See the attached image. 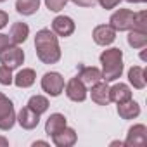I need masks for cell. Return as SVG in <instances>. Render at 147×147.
<instances>
[{
	"mask_svg": "<svg viewBox=\"0 0 147 147\" xmlns=\"http://www.w3.org/2000/svg\"><path fill=\"white\" fill-rule=\"evenodd\" d=\"M67 2H69V0H45V5H47L49 11L59 12V11H62V9L66 7Z\"/></svg>",
	"mask_w": 147,
	"mask_h": 147,
	"instance_id": "484cf974",
	"label": "cell"
},
{
	"mask_svg": "<svg viewBox=\"0 0 147 147\" xmlns=\"http://www.w3.org/2000/svg\"><path fill=\"white\" fill-rule=\"evenodd\" d=\"M118 114H119V118H123V119H133V118H137L138 114H140V106L135 102V100H126V102H121V104H118Z\"/></svg>",
	"mask_w": 147,
	"mask_h": 147,
	"instance_id": "d6986e66",
	"label": "cell"
},
{
	"mask_svg": "<svg viewBox=\"0 0 147 147\" xmlns=\"http://www.w3.org/2000/svg\"><path fill=\"white\" fill-rule=\"evenodd\" d=\"M71 2L78 7H94L97 4V0H71Z\"/></svg>",
	"mask_w": 147,
	"mask_h": 147,
	"instance_id": "83f0119b",
	"label": "cell"
},
{
	"mask_svg": "<svg viewBox=\"0 0 147 147\" xmlns=\"http://www.w3.org/2000/svg\"><path fill=\"white\" fill-rule=\"evenodd\" d=\"M100 64H102V80L104 82H116L123 73V50L121 49H107L100 54Z\"/></svg>",
	"mask_w": 147,
	"mask_h": 147,
	"instance_id": "7a4b0ae2",
	"label": "cell"
},
{
	"mask_svg": "<svg viewBox=\"0 0 147 147\" xmlns=\"http://www.w3.org/2000/svg\"><path fill=\"white\" fill-rule=\"evenodd\" d=\"M92 38H94V42H95L97 45L107 47V45H111V43L116 40V31H114L109 24H99V26L94 28Z\"/></svg>",
	"mask_w": 147,
	"mask_h": 147,
	"instance_id": "9c48e42d",
	"label": "cell"
},
{
	"mask_svg": "<svg viewBox=\"0 0 147 147\" xmlns=\"http://www.w3.org/2000/svg\"><path fill=\"white\" fill-rule=\"evenodd\" d=\"M40 85H42V90L47 95L59 97L62 94V90H64V78L57 71H49V73H45V75L42 76Z\"/></svg>",
	"mask_w": 147,
	"mask_h": 147,
	"instance_id": "3957f363",
	"label": "cell"
},
{
	"mask_svg": "<svg viewBox=\"0 0 147 147\" xmlns=\"http://www.w3.org/2000/svg\"><path fill=\"white\" fill-rule=\"evenodd\" d=\"M24 62V52L19 45H9L4 52H0V64L9 69H18Z\"/></svg>",
	"mask_w": 147,
	"mask_h": 147,
	"instance_id": "8992f818",
	"label": "cell"
},
{
	"mask_svg": "<svg viewBox=\"0 0 147 147\" xmlns=\"http://www.w3.org/2000/svg\"><path fill=\"white\" fill-rule=\"evenodd\" d=\"M16 125V111L14 104L9 97L0 92V130L7 131Z\"/></svg>",
	"mask_w": 147,
	"mask_h": 147,
	"instance_id": "277c9868",
	"label": "cell"
},
{
	"mask_svg": "<svg viewBox=\"0 0 147 147\" xmlns=\"http://www.w3.org/2000/svg\"><path fill=\"white\" fill-rule=\"evenodd\" d=\"M131 30L147 31V12H145V11L135 12V21H133V28H131Z\"/></svg>",
	"mask_w": 147,
	"mask_h": 147,
	"instance_id": "cb8c5ba5",
	"label": "cell"
},
{
	"mask_svg": "<svg viewBox=\"0 0 147 147\" xmlns=\"http://www.w3.org/2000/svg\"><path fill=\"white\" fill-rule=\"evenodd\" d=\"M30 36V26L26 23H14L11 26V33H9V38H11V43L12 45H21L26 42V38Z\"/></svg>",
	"mask_w": 147,
	"mask_h": 147,
	"instance_id": "9a60e30c",
	"label": "cell"
},
{
	"mask_svg": "<svg viewBox=\"0 0 147 147\" xmlns=\"http://www.w3.org/2000/svg\"><path fill=\"white\" fill-rule=\"evenodd\" d=\"M135 21V12L130 9H118L111 18H109V26L114 31H130L133 28Z\"/></svg>",
	"mask_w": 147,
	"mask_h": 147,
	"instance_id": "5b68a950",
	"label": "cell"
},
{
	"mask_svg": "<svg viewBox=\"0 0 147 147\" xmlns=\"http://www.w3.org/2000/svg\"><path fill=\"white\" fill-rule=\"evenodd\" d=\"M119 2H121V0H97V4H100V7L106 9V11L114 9L116 5H119Z\"/></svg>",
	"mask_w": 147,
	"mask_h": 147,
	"instance_id": "4316f807",
	"label": "cell"
},
{
	"mask_svg": "<svg viewBox=\"0 0 147 147\" xmlns=\"http://www.w3.org/2000/svg\"><path fill=\"white\" fill-rule=\"evenodd\" d=\"M145 144H147V128H145V125H142V123L133 125L126 133L125 145H128V147H142Z\"/></svg>",
	"mask_w": 147,
	"mask_h": 147,
	"instance_id": "ba28073f",
	"label": "cell"
},
{
	"mask_svg": "<svg viewBox=\"0 0 147 147\" xmlns=\"http://www.w3.org/2000/svg\"><path fill=\"white\" fill-rule=\"evenodd\" d=\"M12 69H9L7 66H0V85H12Z\"/></svg>",
	"mask_w": 147,
	"mask_h": 147,
	"instance_id": "d4e9b609",
	"label": "cell"
},
{
	"mask_svg": "<svg viewBox=\"0 0 147 147\" xmlns=\"http://www.w3.org/2000/svg\"><path fill=\"white\" fill-rule=\"evenodd\" d=\"M126 2H130V4H144L147 0H126Z\"/></svg>",
	"mask_w": 147,
	"mask_h": 147,
	"instance_id": "1f68e13d",
	"label": "cell"
},
{
	"mask_svg": "<svg viewBox=\"0 0 147 147\" xmlns=\"http://www.w3.org/2000/svg\"><path fill=\"white\" fill-rule=\"evenodd\" d=\"M40 7V0H16V11L23 16H33Z\"/></svg>",
	"mask_w": 147,
	"mask_h": 147,
	"instance_id": "44dd1931",
	"label": "cell"
},
{
	"mask_svg": "<svg viewBox=\"0 0 147 147\" xmlns=\"http://www.w3.org/2000/svg\"><path fill=\"white\" fill-rule=\"evenodd\" d=\"M31 111H35L36 114H43L47 109H49V99L47 97H43V95H33V97H30V100H28V104H26Z\"/></svg>",
	"mask_w": 147,
	"mask_h": 147,
	"instance_id": "603a6c76",
	"label": "cell"
},
{
	"mask_svg": "<svg viewBox=\"0 0 147 147\" xmlns=\"http://www.w3.org/2000/svg\"><path fill=\"white\" fill-rule=\"evenodd\" d=\"M128 45L131 49H145V45H147V31L130 30V33H128Z\"/></svg>",
	"mask_w": 147,
	"mask_h": 147,
	"instance_id": "7402d4cb",
	"label": "cell"
},
{
	"mask_svg": "<svg viewBox=\"0 0 147 147\" xmlns=\"http://www.w3.org/2000/svg\"><path fill=\"white\" fill-rule=\"evenodd\" d=\"M75 21H73L69 16H57L54 21H52V31L57 35V36H71L73 33H75Z\"/></svg>",
	"mask_w": 147,
	"mask_h": 147,
	"instance_id": "30bf717a",
	"label": "cell"
},
{
	"mask_svg": "<svg viewBox=\"0 0 147 147\" xmlns=\"http://www.w3.org/2000/svg\"><path fill=\"white\" fill-rule=\"evenodd\" d=\"M33 145H49V144L43 142V140H36V142H33Z\"/></svg>",
	"mask_w": 147,
	"mask_h": 147,
	"instance_id": "d6a6232c",
	"label": "cell"
},
{
	"mask_svg": "<svg viewBox=\"0 0 147 147\" xmlns=\"http://www.w3.org/2000/svg\"><path fill=\"white\" fill-rule=\"evenodd\" d=\"M35 49H36V57L43 64H55L61 61V47H59L57 35L49 28L36 31Z\"/></svg>",
	"mask_w": 147,
	"mask_h": 147,
	"instance_id": "6da1fadb",
	"label": "cell"
},
{
	"mask_svg": "<svg viewBox=\"0 0 147 147\" xmlns=\"http://www.w3.org/2000/svg\"><path fill=\"white\" fill-rule=\"evenodd\" d=\"M0 2H5V0H0Z\"/></svg>",
	"mask_w": 147,
	"mask_h": 147,
	"instance_id": "836d02e7",
	"label": "cell"
},
{
	"mask_svg": "<svg viewBox=\"0 0 147 147\" xmlns=\"http://www.w3.org/2000/svg\"><path fill=\"white\" fill-rule=\"evenodd\" d=\"M7 23H9V14H7L5 11H0V30L5 28Z\"/></svg>",
	"mask_w": 147,
	"mask_h": 147,
	"instance_id": "f546056e",
	"label": "cell"
},
{
	"mask_svg": "<svg viewBox=\"0 0 147 147\" xmlns=\"http://www.w3.org/2000/svg\"><path fill=\"white\" fill-rule=\"evenodd\" d=\"M9 45H12L11 43V38H9V35H4V33H0V52H4Z\"/></svg>",
	"mask_w": 147,
	"mask_h": 147,
	"instance_id": "f1b7e54d",
	"label": "cell"
},
{
	"mask_svg": "<svg viewBox=\"0 0 147 147\" xmlns=\"http://www.w3.org/2000/svg\"><path fill=\"white\" fill-rule=\"evenodd\" d=\"M90 88H92L90 90V97H92V100L97 106H109L111 104V95H109V85H107V82L100 80L95 85H92Z\"/></svg>",
	"mask_w": 147,
	"mask_h": 147,
	"instance_id": "8fae6325",
	"label": "cell"
},
{
	"mask_svg": "<svg viewBox=\"0 0 147 147\" xmlns=\"http://www.w3.org/2000/svg\"><path fill=\"white\" fill-rule=\"evenodd\" d=\"M78 78L87 87H92V85H95L97 82L102 80V71L99 67H94V66H83V64H80L78 66Z\"/></svg>",
	"mask_w": 147,
	"mask_h": 147,
	"instance_id": "4fadbf2b",
	"label": "cell"
},
{
	"mask_svg": "<svg viewBox=\"0 0 147 147\" xmlns=\"http://www.w3.org/2000/svg\"><path fill=\"white\" fill-rule=\"evenodd\" d=\"M88 95V90H87V85L76 76V78H71L67 83H66V97L73 102H83Z\"/></svg>",
	"mask_w": 147,
	"mask_h": 147,
	"instance_id": "52a82bcc",
	"label": "cell"
},
{
	"mask_svg": "<svg viewBox=\"0 0 147 147\" xmlns=\"http://www.w3.org/2000/svg\"><path fill=\"white\" fill-rule=\"evenodd\" d=\"M9 145V140L5 137H0V147H7Z\"/></svg>",
	"mask_w": 147,
	"mask_h": 147,
	"instance_id": "4dcf8cb0",
	"label": "cell"
},
{
	"mask_svg": "<svg viewBox=\"0 0 147 147\" xmlns=\"http://www.w3.org/2000/svg\"><path fill=\"white\" fill-rule=\"evenodd\" d=\"M109 95H111V102L121 104L131 99V88L126 83H116L113 87H109Z\"/></svg>",
	"mask_w": 147,
	"mask_h": 147,
	"instance_id": "2e32d148",
	"label": "cell"
},
{
	"mask_svg": "<svg viewBox=\"0 0 147 147\" xmlns=\"http://www.w3.org/2000/svg\"><path fill=\"white\" fill-rule=\"evenodd\" d=\"M64 126H66V116L61 114V113H54V114L49 116V119L45 123V133L50 137V135H54L55 131H59Z\"/></svg>",
	"mask_w": 147,
	"mask_h": 147,
	"instance_id": "ffe728a7",
	"label": "cell"
},
{
	"mask_svg": "<svg viewBox=\"0 0 147 147\" xmlns=\"http://www.w3.org/2000/svg\"><path fill=\"white\" fill-rule=\"evenodd\" d=\"M128 82L133 88L137 90H142L145 88V83H147V78H145V69L142 66H131L128 69Z\"/></svg>",
	"mask_w": 147,
	"mask_h": 147,
	"instance_id": "ac0fdd59",
	"label": "cell"
},
{
	"mask_svg": "<svg viewBox=\"0 0 147 147\" xmlns=\"http://www.w3.org/2000/svg\"><path fill=\"white\" fill-rule=\"evenodd\" d=\"M35 82H36V73H35V69H31V67L21 69L18 75L14 76V80H12V83H14L16 87H19V88H30Z\"/></svg>",
	"mask_w": 147,
	"mask_h": 147,
	"instance_id": "e0dca14e",
	"label": "cell"
},
{
	"mask_svg": "<svg viewBox=\"0 0 147 147\" xmlns=\"http://www.w3.org/2000/svg\"><path fill=\"white\" fill-rule=\"evenodd\" d=\"M16 121L24 128V130H33L38 126L40 123V114H36L35 111H31L28 106L23 107L18 114H16Z\"/></svg>",
	"mask_w": 147,
	"mask_h": 147,
	"instance_id": "5bb4252c",
	"label": "cell"
},
{
	"mask_svg": "<svg viewBox=\"0 0 147 147\" xmlns=\"http://www.w3.org/2000/svg\"><path fill=\"white\" fill-rule=\"evenodd\" d=\"M50 137H52L54 145H57V147H71V145L76 144V131L73 128H69L67 125Z\"/></svg>",
	"mask_w": 147,
	"mask_h": 147,
	"instance_id": "7c38bea8",
	"label": "cell"
}]
</instances>
